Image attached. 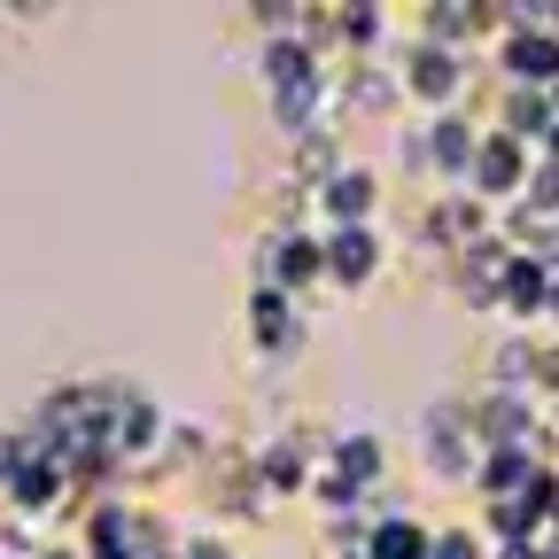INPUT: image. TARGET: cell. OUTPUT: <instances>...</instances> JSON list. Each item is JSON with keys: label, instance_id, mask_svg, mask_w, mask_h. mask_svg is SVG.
Masks as SVG:
<instances>
[{"label": "cell", "instance_id": "cell-1", "mask_svg": "<svg viewBox=\"0 0 559 559\" xmlns=\"http://www.w3.org/2000/svg\"><path fill=\"white\" fill-rule=\"evenodd\" d=\"M528 179H536V156H528V140H513V132H481V140H474V164H466V187H474V202H513Z\"/></svg>", "mask_w": 559, "mask_h": 559}, {"label": "cell", "instance_id": "cell-3", "mask_svg": "<svg viewBox=\"0 0 559 559\" xmlns=\"http://www.w3.org/2000/svg\"><path fill=\"white\" fill-rule=\"evenodd\" d=\"M373 202H381V179L366 164H334L319 179V234L334 226H373Z\"/></svg>", "mask_w": 559, "mask_h": 559}, {"label": "cell", "instance_id": "cell-5", "mask_svg": "<svg viewBox=\"0 0 559 559\" xmlns=\"http://www.w3.org/2000/svg\"><path fill=\"white\" fill-rule=\"evenodd\" d=\"M474 124L459 117V109H443V117H428V132H419V164L428 171H443V179H466V164H474Z\"/></svg>", "mask_w": 559, "mask_h": 559}, {"label": "cell", "instance_id": "cell-2", "mask_svg": "<svg viewBox=\"0 0 559 559\" xmlns=\"http://www.w3.org/2000/svg\"><path fill=\"white\" fill-rule=\"evenodd\" d=\"M404 94H412V102H428L436 117L459 109V94H466V62H459V47L412 39V55H404Z\"/></svg>", "mask_w": 559, "mask_h": 559}, {"label": "cell", "instance_id": "cell-6", "mask_svg": "<svg viewBox=\"0 0 559 559\" xmlns=\"http://www.w3.org/2000/svg\"><path fill=\"white\" fill-rule=\"evenodd\" d=\"M319 241H326V280H342V288H366L373 280V264H381V234L373 226H334Z\"/></svg>", "mask_w": 559, "mask_h": 559}, {"label": "cell", "instance_id": "cell-8", "mask_svg": "<svg viewBox=\"0 0 559 559\" xmlns=\"http://www.w3.org/2000/svg\"><path fill=\"white\" fill-rule=\"evenodd\" d=\"M249 334H264V349H296V334H304L296 296H280V288H249Z\"/></svg>", "mask_w": 559, "mask_h": 559}, {"label": "cell", "instance_id": "cell-9", "mask_svg": "<svg viewBox=\"0 0 559 559\" xmlns=\"http://www.w3.org/2000/svg\"><path fill=\"white\" fill-rule=\"evenodd\" d=\"M428 559H481V544H474L466 528H443V536L428 544Z\"/></svg>", "mask_w": 559, "mask_h": 559}, {"label": "cell", "instance_id": "cell-4", "mask_svg": "<svg viewBox=\"0 0 559 559\" xmlns=\"http://www.w3.org/2000/svg\"><path fill=\"white\" fill-rule=\"evenodd\" d=\"M498 70H506L521 94H551L559 86V32H506Z\"/></svg>", "mask_w": 559, "mask_h": 559}, {"label": "cell", "instance_id": "cell-7", "mask_svg": "<svg viewBox=\"0 0 559 559\" xmlns=\"http://www.w3.org/2000/svg\"><path fill=\"white\" fill-rule=\"evenodd\" d=\"M319 466H326L334 481H349V489L366 498V489H373V481L389 474V451H381V436H342V443H334V451H326Z\"/></svg>", "mask_w": 559, "mask_h": 559}]
</instances>
